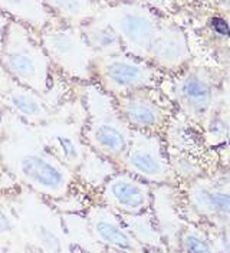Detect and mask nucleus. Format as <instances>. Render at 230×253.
I'll return each mask as SVG.
<instances>
[{
    "label": "nucleus",
    "mask_w": 230,
    "mask_h": 253,
    "mask_svg": "<svg viewBox=\"0 0 230 253\" xmlns=\"http://www.w3.org/2000/svg\"><path fill=\"white\" fill-rule=\"evenodd\" d=\"M79 85L84 92L82 107L87 115L81 128L82 140L90 150L120 169L131 142V129L123 121L114 96L104 92L93 82Z\"/></svg>",
    "instance_id": "obj_1"
},
{
    "label": "nucleus",
    "mask_w": 230,
    "mask_h": 253,
    "mask_svg": "<svg viewBox=\"0 0 230 253\" xmlns=\"http://www.w3.org/2000/svg\"><path fill=\"white\" fill-rule=\"evenodd\" d=\"M0 68L15 84L47 96L53 88L55 68L39 36L23 23L10 20L3 41Z\"/></svg>",
    "instance_id": "obj_2"
},
{
    "label": "nucleus",
    "mask_w": 230,
    "mask_h": 253,
    "mask_svg": "<svg viewBox=\"0 0 230 253\" xmlns=\"http://www.w3.org/2000/svg\"><path fill=\"white\" fill-rule=\"evenodd\" d=\"M9 161L12 163V170L25 186L52 200L71 196L78 183L75 173L45 147L19 145Z\"/></svg>",
    "instance_id": "obj_3"
},
{
    "label": "nucleus",
    "mask_w": 230,
    "mask_h": 253,
    "mask_svg": "<svg viewBox=\"0 0 230 253\" xmlns=\"http://www.w3.org/2000/svg\"><path fill=\"white\" fill-rule=\"evenodd\" d=\"M38 36L56 71L78 84L92 82L95 55L79 28L55 22L39 32Z\"/></svg>",
    "instance_id": "obj_4"
},
{
    "label": "nucleus",
    "mask_w": 230,
    "mask_h": 253,
    "mask_svg": "<svg viewBox=\"0 0 230 253\" xmlns=\"http://www.w3.org/2000/svg\"><path fill=\"white\" fill-rule=\"evenodd\" d=\"M92 82L114 98L144 91L155 84L153 69L128 55L95 56Z\"/></svg>",
    "instance_id": "obj_5"
},
{
    "label": "nucleus",
    "mask_w": 230,
    "mask_h": 253,
    "mask_svg": "<svg viewBox=\"0 0 230 253\" xmlns=\"http://www.w3.org/2000/svg\"><path fill=\"white\" fill-rule=\"evenodd\" d=\"M98 16L114 28L123 45L130 52L139 58L148 56L160 23L147 9L138 4L120 3L101 7Z\"/></svg>",
    "instance_id": "obj_6"
},
{
    "label": "nucleus",
    "mask_w": 230,
    "mask_h": 253,
    "mask_svg": "<svg viewBox=\"0 0 230 253\" xmlns=\"http://www.w3.org/2000/svg\"><path fill=\"white\" fill-rule=\"evenodd\" d=\"M120 170L150 184L170 186L174 183V170L164 154L163 142L153 132L131 131V142Z\"/></svg>",
    "instance_id": "obj_7"
},
{
    "label": "nucleus",
    "mask_w": 230,
    "mask_h": 253,
    "mask_svg": "<svg viewBox=\"0 0 230 253\" xmlns=\"http://www.w3.org/2000/svg\"><path fill=\"white\" fill-rule=\"evenodd\" d=\"M98 203L108 206L118 214H138L151 209L153 187L137 175L118 170L96 191Z\"/></svg>",
    "instance_id": "obj_8"
},
{
    "label": "nucleus",
    "mask_w": 230,
    "mask_h": 253,
    "mask_svg": "<svg viewBox=\"0 0 230 253\" xmlns=\"http://www.w3.org/2000/svg\"><path fill=\"white\" fill-rule=\"evenodd\" d=\"M92 236L105 251L124 253H144V248L127 229L121 216L98 202L91 203L85 211Z\"/></svg>",
    "instance_id": "obj_9"
},
{
    "label": "nucleus",
    "mask_w": 230,
    "mask_h": 253,
    "mask_svg": "<svg viewBox=\"0 0 230 253\" xmlns=\"http://www.w3.org/2000/svg\"><path fill=\"white\" fill-rule=\"evenodd\" d=\"M0 105L31 126H45L53 121V110L46 96L20 86L13 81L0 92Z\"/></svg>",
    "instance_id": "obj_10"
},
{
    "label": "nucleus",
    "mask_w": 230,
    "mask_h": 253,
    "mask_svg": "<svg viewBox=\"0 0 230 253\" xmlns=\"http://www.w3.org/2000/svg\"><path fill=\"white\" fill-rule=\"evenodd\" d=\"M117 110L131 131L154 132L166 120L163 108L144 91L115 98Z\"/></svg>",
    "instance_id": "obj_11"
},
{
    "label": "nucleus",
    "mask_w": 230,
    "mask_h": 253,
    "mask_svg": "<svg viewBox=\"0 0 230 253\" xmlns=\"http://www.w3.org/2000/svg\"><path fill=\"white\" fill-rule=\"evenodd\" d=\"M42 128V140L45 142L44 147L75 173L88 150L82 140L81 129L75 131L71 126H53L52 123Z\"/></svg>",
    "instance_id": "obj_12"
},
{
    "label": "nucleus",
    "mask_w": 230,
    "mask_h": 253,
    "mask_svg": "<svg viewBox=\"0 0 230 253\" xmlns=\"http://www.w3.org/2000/svg\"><path fill=\"white\" fill-rule=\"evenodd\" d=\"M177 98L184 111L193 118H204L213 107L215 91L210 79L201 72L185 75L177 85Z\"/></svg>",
    "instance_id": "obj_13"
},
{
    "label": "nucleus",
    "mask_w": 230,
    "mask_h": 253,
    "mask_svg": "<svg viewBox=\"0 0 230 253\" xmlns=\"http://www.w3.org/2000/svg\"><path fill=\"white\" fill-rule=\"evenodd\" d=\"M147 58L166 69L182 66L188 59V46L183 32L173 26H160Z\"/></svg>",
    "instance_id": "obj_14"
},
{
    "label": "nucleus",
    "mask_w": 230,
    "mask_h": 253,
    "mask_svg": "<svg viewBox=\"0 0 230 253\" xmlns=\"http://www.w3.org/2000/svg\"><path fill=\"white\" fill-rule=\"evenodd\" d=\"M151 211L157 221L158 230L167 248H179V239L184 229V221L180 219L176 207L173 205V197L169 186H158L153 189V205Z\"/></svg>",
    "instance_id": "obj_15"
},
{
    "label": "nucleus",
    "mask_w": 230,
    "mask_h": 253,
    "mask_svg": "<svg viewBox=\"0 0 230 253\" xmlns=\"http://www.w3.org/2000/svg\"><path fill=\"white\" fill-rule=\"evenodd\" d=\"M0 12L36 33L58 22L42 0H0Z\"/></svg>",
    "instance_id": "obj_16"
},
{
    "label": "nucleus",
    "mask_w": 230,
    "mask_h": 253,
    "mask_svg": "<svg viewBox=\"0 0 230 253\" xmlns=\"http://www.w3.org/2000/svg\"><path fill=\"white\" fill-rule=\"evenodd\" d=\"M194 210L207 216L225 217L230 221V191L209 183H194L188 193Z\"/></svg>",
    "instance_id": "obj_17"
},
{
    "label": "nucleus",
    "mask_w": 230,
    "mask_h": 253,
    "mask_svg": "<svg viewBox=\"0 0 230 253\" xmlns=\"http://www.w3.org/2000/svg\"><path fill=\"white\" fill-rule=\"evenodd\" d=\"M95 56H112L123 53L124 45L114 28L96 15L79 28Z\"/></svg>",
    "instance_id": "obj_18"
},
{
    "label": "nucleus",
    "mask_w": 230,
    "mask_h": 253,
    "mask_svg": "<svg viewBox=\"0 0 230 253\" xmlns=\"http://www.w3.org/2000/svg\"><path fill=\"white\" fill-rule=\"evenodd\" d=\"M52 16L63 25L81 28L92 20L101 6L96 0H42Z\"/></svg>",
    "instance_id": "obj_19"
},
{
    "label": "nucleus",
    "mask_w": 230,
    "mask_h": 253,
    "mask_svg": "<svg viewBox=\"0 0 230 253\" xmlns=\"http://www.w3.org/2000/svg\"><path fill=\"white\" fill-rule=\"evenodd\" d=\"M118 170L120 169L117 164H114L107 158L101 157L99 154L93 153L88 148L81 166L75 171V177H77L78 183H81L82 186L98 191L104 186V183L108 178L114 173H117Z\"/></svg>",
    "instance_id": "obj_20"
},
{
    "label": "nucleus",
    "mask_w": 230,
    "mask_h": 253,
    "mask_svg": "<svg viewBox=\"0 0 230 253\" xmlns=\"http://www.w3.org/2000/svg\"><path fill=\"white\" fill-rule=\"evenodd\" d=\"M130 233L144 249H167L151 209L138 214H120Z\"/></svg>",
    "instance_id": "obj_21"
},
{
    "label": "nucleus",
    "mask_w": 230,
    "mask_h": 253,
    "mask_svg": "<svg viewBox=\"0 0 230 253\" xmlns=\"http://www.w3.org/2000/svg\"><path fill=\"white\" fill-rule=\"evenodd\" d=\"M33 235L42 253H71V243L61 230L49 221H36L33 224Z\"/></svg>",
    "instance_id": "obj_22"
},
{
    "label": "nucleus",
    "mask_w": 230,
    "mask_h": 253,
    "mask_svg": "<svg viewBox=\"0 0 230 253\" xmlns=\"http://www.w3.org/2000/svg\"><path fill=\"white\" fill-rule=\"evenodd\" d=\"M179 249L182 253H220L212 239L196 226H184L179 239Z\"/></svg>",
    "instance_id": "obj_23"
},
{
    "label": "nucleus",
    "mask_w": 230,
    "mask_h": 253,
    "mask_svg": "<svg viewBox=\"0 0 230 253\" xmlns=\"http://www.w3.org/2000/svg\"><path fill=\"white\" fill-rule=\"evenodd\" d=\"M16 229L15 219L12 214L6 210V207L0 205V236L3 235H10Z\"/></svg>",
    "instance_id": "obj_24"
},
{
    "label": "nucleus",
    "mask_w": 230,
    "mask_h": 253,
    "mask_svg": "<svg viewBox=\"0 0 230 253\" xmlns=\"http://www.w3.org/2000/svg\"><path fill=\"white\" fill-rule=\"evenodd\" d=\"M212 26H213V29L219 35H222V36H230V26L225 19H222V17H213L212 19Z\"/></svg>",
    "instance_id": "obj_25"
},
{
    "label": "nucleus",
    "mask_w": 230,
    "mask_h": 253,
    "mask_svg": "<svg viewBox=\"0 0 230 253\" xmlns=\"http://www.w3.org/2000/svg\"><path fill=\"white\" fill-rule=\"evenodd\" d=\"M144 253H170L167 249H145Z\"/></svg>",
    "instance_id": "obj_26"
},
{
    "label": "nucleus",
    "mask_w": 230,
    "mask_h": 253,
    "mask_svg": "<svg viewBox=\"0 0 230 253\" xmlns=\"http://www.w3.org/2000/svg\"><path fill=\"white\" fill-rule=\"evenodd\" d=\"M3 41H4V36H0V56H1V52H3Z\"/></svg>",
    "instance_id": "obj_27"
},
{
    "label": "nucleus",
    "mask_w": 230,
    "mask_h": 253,
    "mask_svg": "<svg viewBox=\"0 0 230 253\" xmlns=\"http://www.w3.org/2000/svg\"><path fill=\"white\" fill-rule=\"evenodd\" d=\"M71 253H88V252H84V251H81V249H78V248H72V249H71Z\"/></svg>",
    "instance_id": "obj_28"
},
{
    "label": "nucleus",
    "mask_w": 230,
    "mask_h": 253,
    "mask_svg": "<svg viewBox=\"0 0 230 253\" xmlns=\"http://www.w3.org/2000/svg\"><path fill=\"white\" fill-rule=\"evenodd\" d=\"M228 99H229V104H230V81H229V85H228Z\"/></svg>",
    "instance_id": "obj_29"
},
{
    "label": "nucleus",
    "mask_w": 230,
    "mask_h": 253,
    "mask_svg": "<svg viewBox=\"0 0 230 253\" xmlns=\"http://www.w3.org/2000/svg\"><path fill=\"white\" fill-rule=\"evenodd\" d=\"M105 253H124V252H115V251H105Z\"/></svg>",
    "instance_id": "obj_30"
}]
</instances>
